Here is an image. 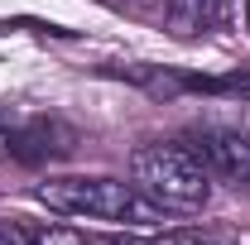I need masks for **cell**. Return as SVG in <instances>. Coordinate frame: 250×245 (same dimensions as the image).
I'll use <instances>...</instances> for the list:
<instances>
[{"label":"cell","instance_id":"obj_2","mask_svg":"<svg viewBox=\"0 0 250 245\" xmlns=\"http://www.w3.org/2000/svg\"><path fill=\"white\" fill-rule=\"evenodd\" d=\"M130 183L164 212H202L212 202V178L188 144H145L130 159Z\"/></svg>","mask_w":250,"mask_h":245},{"label":"cell","instance_id":"obj_6","mask_svg":"<svg viewBox=\"0 0 250 245\" xmlns=\"http://www.w3.org/2000/svg\"><path fill=\"white\" fill-rule=\"evenodd\" d=\"M149 245H217V241H207V236H197V231H164V236H154Z\"/></svg>","mask_w":250,"mask_h":245},{"label":"cell","instance_id":"obj_7","mask_svg":"<svg viewBox=\"0 0 250 245\" xmlns=\"http://www.w3.org/2000/svg\"><path fill=\"white\" fill-rule=\"evenodd\" d=\"M0 245H29V241H24V231H15V226L0 221Z\"/></svg>","mask_w":250,"mask_h":245},{"label":"cell","instance_id":"obj_9","mask_svg":"<svg viewBox=\"0 0 250 245\" xmlns=\"http://www.w3.org/2000/svg\"><path fill=\"white\" fill-rule=\"evenodd\" d=\"M246 24H250V0H246Z\"/></svg>","mask_w":250,"mask_h":245},{"label":"cell","instance_id":"obj_4","mask_svg":"<svg viewBox=\"0 0 250 245\" xmlns=\"http://www.w3.org/2000/svg\"><path fill=\"white\" fill-rule=\"evenodd\" d=\"M217 15H221V0H168L173 34H197V29H207Z\"/></svg>","mask_w":250,"mask_h":245},{"label":"cell","instance_id":"obj_5","mask_svg":"<svg viewBox=\"0 0 250 245\" xmlns=\"http://www.w3.org/2000/svg\"><path fill=\"white\" fill-rule=\"evenodd\" d=\"M29 245H101V241H92V236H82V231H72V226H53V231L34 236Z\"/></svg>","mask_w":250,"mask_h":245},{"label":"cell","instance_id":"obj_3","mask_svg":"<svg viewBox=\"0 0 250 245\" xmlns=\"http://www.w3.org/2000/svg\"><path fill=\"white\" fill-rule=\"evenodd\" d=\"M207 168L212 183H226L231 192H250V130L241 125H202L183 140Z\"/></svg>","mask_w":250,"mask_h":245},{"label":"cell","instance_id":"obj_8","mask_svg":"<svg viewBox=\"0 0 250 245\" xmlns=\"http://www.w3.org/2000/svg\"><path fill=\"white\" fill-rule=\"evenodd\" d=\"M217 245H250V231H221Z\"/></svg>","mask_w":250,"mask_h":245},{"label":"cell","instance_id":"obj_1","mask_svg":"<svg viewBox=\"0 0 250 245\" xmlns=\"http://www.w3.org/2000/svg\"><path fill=\"white\" fill-rule=\"evenodd\" d=\"M34 197L62 216H92V221H121V226L164 221V207H154L135 183H121V178H48L34 187Z\"/></svg>","mask_w":250,"mask_h":245}]
</instances>
